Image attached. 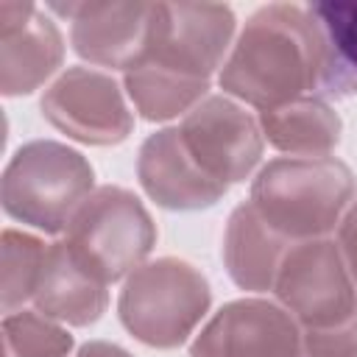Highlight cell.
<instances>
[{
  "instance_id": "1",
  "label": "cell",
  "mask_w": 357,
  "mask_h": 357,
  "mask_svg": "<svg viewBox=\"0 0 357 357\" xmlns=\"http://www.w3.org/2000/svg\"><path fill=\"white\" fill-rule=\"evenodd\" d=\"M234 25L220 3H153L145 47L123 73L134 109L151 123L192 112L226 61Z\"/></svg>"
},
{
  "instance_id": "2",
  "label": "cell",
  "mask_w": 357,
  "mask_h": 357,
  "mask_svg": "<svg viewBox=\"0 0 357 357\" xmlns=\"http://www.w3.org/2000/svg\"><path fill=\"white\" fill-rule=\"evenodd\" d=\"M326 78L329 42L312 8L268 3L245 20L218 84L226 95L268 112L326 89Z\"/></svg>"
},
{
  "instance_id": "3",
  "label": "cell",
  "mask_w": 357,
  "mask_h": 357,
  "mask_svg": "<svg viewBox=\"0 0 357 357\" xmlns=\"http://www.w3.org/2000/svg\"><path fill=\"white\" fill-rule=\"evenodd\" d=\"M354 173L335 156H282L251 181V206L290 243L321 240L354 201Z\"/></svg>"
},
{
  "instance_id": "4",
  "label": "cell",
  "mask_w": 357,
  "mask_h": 357,
  "mask_svg": "<svg viewBox=\"0 0 357 357\" xmlns=\"http://www.w3.org/2000/svg\"><path fill=\"white\" fill-rule=\"evenodd\" d=\"M92 184V165L75 148L56 139H33L17 148L6 165L0 201L8 218L45 234H59L67 231Z\"/></svg>"
},
{
  "instance_id": "5",
  "label": "cell",
  "mask_w": 357,
  "mask_h": 357,
  "mask_svg": "<svg viewBox=\"0 0 357 357\" xmlns=\"http://www.w3.org/2000/svg\"><path fill=\"white\" fill-rule=\"evenodd\" d=\"M206 276L184 259L159 257L126 276L117 315L120 324L151 349L181 346L209 312Z\"/></svg>"
},
{
  "instance_id": "6",
  "label": "cell",
  "mask_w": 357,
  "mask_h": 357,
  "mask_svg": "<svg viewBox=\"0 0 357 357\" xmlns=\"http://www.w3.org/2000/svg\"><path fill=\"white\" fill-rule=\"evenodd\" d=\"M64 243L100 282L112 284L145 265L156 226L142 201L123 187H98L67 223Z\"/></svg>"
},
{
  "instance_id": "7",
  "label": "cell",
  "mask_w": 357,
  "mask_h": 357,
  "mask_svg": "<svg viewBox=\"0 0 357 357\" xmlns=\"http://www.w3.org/2000/svg\"><path fill=\"white\" fill-rule=\"evenodd\" d=\"M273 293L304 329L340 326L357 318V284L337 243L324 237L290 245Z\"/></svg>"
},
{
  "instance_id": "8",
  "label": "cell",
  "mask_w": 357,
  "mask_h": 357,
  "mask_svg": "<svg viewBox=\"0 0 357 357\" xmlns=\"http://www.w3.org/2000/svg\"><path fill=\"white\" fill-rule=\"evenodd\" d=\"M45 120L84 145H117L134 128L123 89L106 73L67 67L42 95Z\"/></svg>"
},
{
  "instance_id": "9",
  "label": "cell",
  "mask_w": 357,
  "mask_h": 357,
  "mask_svg": "<svg viewBox=\"0 0 357 357\" xmlns=\"http://www.w3.org/2000/svg\"><path fill=\"white\" fill-rule=\"evenodd\" d=\"M190 156L220 184L245 181L262 159V128L240 103L226 95H206L178 126Z\"/></svg>"
},
{
  "instance_id": "10",
  "label": "cell",
  "mask_w": 357,
  "mask_h": 357,
  "mask_svg": "<svg viewBox=\"0 0 357 357\" xmlns=\"http://www.w3.org/2000/svg\"><path fill=\"white\" fill-rule=\"evenodd\" d=\"M190 357H304L298 321L265 298L223 304L195 335Z\"/></svg>"
},
{
  "instance_id": "11",
  "label": "cell",
  "mask_w": 357,
  "mask_h": 357,
  "mask_svg": "<svg viewBox=\"0 0 357 357\" xmlns=\"http://www.w3.org/2000/svg\"><path fill=\"white\" fill-rule=\"evenodd\" d=\"M64 59V39L56 22L33 3H0V92L31 95Z\"/></svg>"
},
{
  "instance_id": "12",
  "label": "cell",
  "mask_w": 357,
  "mask_h": 357,
  "mask_svg": "<svg viewBox=\"0 0 357 357\" xmlns=\"http://www.w3.org/2000/svg\"><path fill=\"white\" fill-rule=\"evenodd\" d=\"M53 8L70 17V42L84 61L123 73L139 59L153 14V3H73Z\"/></svg>"
},
{
  "instance_id": "13",
  "label": "cell",
  "mask_w": 357,
  "mask_h": 357,
  "mask_svg": "<svg viewBox=\"0 0 357 357\" xmlns=\"http://www.w3.org/2000/svg\"><path fill=\"white\" fill-rule=\"evenodd\" d=\"M137 178L151 201L176 212L209 209L229 190L226 184L204 173L201 165L190 156V151L181 142L178 126L162 128L139 145Z\"/></svg>"
},
{
  "instance_id": "14",
  "label": "cell",
  "mask_w": 357,
  "mask_h": 357,
  "mask_svg": "<svg viewBox=\"0 0 357 357\" xmlns=\"http://www.w3.org/2000/svg\"><path fill=\"white\" fill-rule=\"evenodd\" d=\"M109 284L100 282L89 268L78 262L64 240L47 245L42 276L33 293V304L42 315L70 324L89 326L95 324L109 304Z\"/></svg>"
},
{
  "instance_id": "15",
  "label": "cell",
  "mask_w": 357,
  "mask_h": 357,
  "mask_svg": "<svg viewBox=\"0 0 357 357\" xmlns=\"http://www.w3.org/2000/svg\"><path fill=\"white\" fill-rule=\"evenodd\" d=\"M290 245L293 243L273 231L257 215L251 201H245L229 215L223 234V262L237 287L262 293L273 290L276 273Z\"/></svg>"
},
{
  "instance_id": "16",
  "label": "cell",
  "mask_w": 357,
  "mask_h": 357,
  "mask_svg": "<svg viewBox=\"0 0 357 357\" xmlns=\"http://www.w3.org/2000/svg\"><path fill=\"white\" fill-rule=\"evenodd\" d=\"M262 137L282 153L312 159L329 156V151L340 142V117L321 98H298L279 109L259 112Z\"/></svg>"
},
{
  "instance_id": "17",
  "label": "cell",
  "mask_w": 357,
  "mask_h": 357,
  "mask_svg": "<svg viewBox=\"0 0 357 357\" xmlns=\"http://www.w3.org/2000/svg\"><path fill=\"white\" fill-rule=\"evenodd\" d=\"M329 42L326 92H357V3L310 6Z\"/></svg>"
},
{
  "instance_id": "18",
  "label": "cell",
  "mask_w": 357,
  "mask_h": 357,
  "mask_svg": "<svg viewBox=\"0 0 357 357\" xmlns=\"http://www.w3.org/2000/svg\"><path fill=\"white\" fill-rule=\"evenodd\" d=\"M0 254H3V312H14L28 298H33L42 265L47 257V245L25 231L6 229L0 237Z\"/></svg>"
},
{
  "instance_id": "19",
  "label": "cell",
  "mask_w": 357,
  "mask_h": 357,
  "mask_svg": "<svg viewBox=\"0 0 357 357\" xmlns=\"http://www.w3.org/2000/svg\"><path fill=\"white\" fill-rule=\"evenodd\" d=\"M73 335L39 310H20L3 318V357H70Z\"/></svg>"
},
{
  "instance_id": "20",
  "label": "cell",
  "mask_w": 357,
  "mask_h": 357,
  "mask_svg": "<svg viewBox=\"0 0 357 357\" xmlns=\"http://www.w3.org/2000/svg\"><path fill=\"white\" fill-rule=\"evenodd\" d=\"M304 357H357V318L326 326V329H304Z\"/></svg>"
},
{
  "instance_id": "21",
  "label": "cell",
  "mask_w": 357,
  "mask_h": 357,
  "mask_svg": "<svg viewBox=\"0 0 357 357\" xmlns=\"http://www.w3.org/2000/svg\"><path fill=\"white\" fill-rule=\"evenodd\" d=\"M337 248L343 254V262L357 284V201H351V206L346 209L340 226H337Z\"/></svg>"
},
{
  "instance_id": "22",
  "label": "cell",
  "mask_w": 357,
  "mask_h": 357,
  "mask_svg": "<svg viewBox=\"0 0 357 357\" xmlns=\"http://www.w3.org/2000/svg\"><path fill=\"white\" fill-rule=\"evenodd\" d=\"M75 357H131L126 349L114 346V343H106V340H89L78 349Z\"/></svg>"
}]
</instances>
